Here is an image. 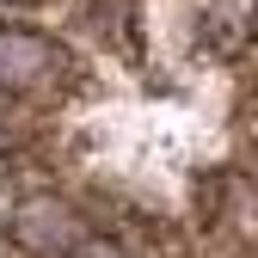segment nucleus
Returning a JSON list of instances; mask_svg holds the SVG:
<instances>
[{"mask_svg":"<svg viewBox=\"0 0 258 258\" xmlns=\"http://www.w3.org/2000/svg\"><path fill=\"white\" fill-rule=\"evenodd\" d=\"M49 68H55V49L37 37V31H0V86L43 80Z\"/></svg>","mask_w":258,"mask_h":258,"instance_id":"1","label":"nucleus"},{"mask_svg":"<svg viewBox=\"0 0 258 258\" xmlns=\"http://www.w3.org/2000/svg\"><path fill=\"white\" fill-rule=\"evenodd\" d=\"M68 258H117V246H111V240H92V246H74Z\"/></svg>","mask_w":258,"mask_h":258,"instance_id":"2","label":"nucleus"}]
</instances>
